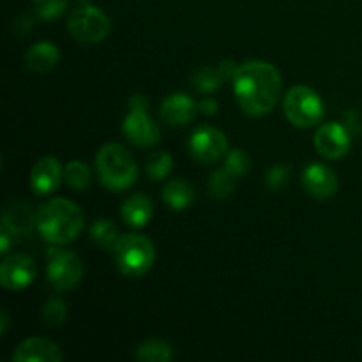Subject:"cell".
I'll list each match as a JSON object with an SVG mask.
<instances>
[{"instance_id": "8992f818", "label": "cell", "mask_w": 362, "mask_h": 362, "mask_svg": "<svg viewBox=\"0 0 362 362\" xmlns=\"http://www.w3.org/2000/svg\"><path fill=\"white\" fill-rule=\"evenodd\" d=\"M71 35L81 42H101L108 37L110 18L94 6H81L71 13L67 21Z\"/></svg>"}, {"instance_id": "30bf717a", "label": "cell", "mask_w": 362, "mask_h": 362, "mask_svg": "<svg viewBox=\"0 0 362 362\" xmlns=\"http://www.w3.org/2000/svg\"><path fill=\"white\" fill-rule=\"evenodd\" d=\"M122 133L136 147H152L159 141V127L147 115V108H131L122 122Z\"/></svg>"}, {"instance_id": "44dd1931", "label": "cell", "mask_w": 362, "mask_h": 362, "mask_svg": "<svg viewBox=\"0 0 362 362\" xmlns=\"http://www.w3.org/2000/svg\"><path fill=\"white\" fill-rule=\"evenodd\" d=\"M90 237L95 244H99V246L105 247V250L113 251V247H115L117 240H119L120 235L119 232H117V226L113 225L110 219L103 218V219H98V221L92 225Z\"/></svg>"}, {"instance_id": "7a4b0ae2", "label": "cell", "mask_w": 362, "mask_h": 362, "mask_svg": "<svg viewBox=\"0 0 362 362\" xmlns=\"http://www.w3.org/2000/svg\"><path fill=\"white\" fill-rule=\"evenodd\" d=\"M35 223L42 239L52 244H67L80 235L85 218L74 202L53 198L41 205Z\"/></svg>"}, {"instance_id": "f1b7e54d", "label": "cell", "mask_w": 362, "mask_h": 362, "mask_svg": "<svg viewBox=\"0 0 362 362\" xmlns=\"http://www.w3.org/2000/svg\"><path fill=\"white\" fill-rule=\"evenodd\" d=\"M345 127L349 129L350 134H359L362 131V119H361V113L356 112V110H352V112H349L345 115Z\"/></svg>"}, {"instance_id": "ffe728a7", "label": "cell", "mask_w": 362, "mask_h": 362, "mask_svg": "<svg viewBox=\"0 0 362 362\" xmlns=\"http://www.w3.org/2000/svg\"><path fill=\"white\" fill-rule=\"evenodd\" d=\"M237 187V175L228 168L216 170L209 182V191L214 198H228Z\"/></svg>"}, {"instance_id": "7c38bea8", "label": "cell", "mask_w": 362, "mask_h": 362, "mask_svg": "<svg viewBox=\"0 0 362 362\" xmlns=\"http://www.w3.org/2000/svg\"><path fill=\"white\" fill-rule=\"evenodd\" d=\"M303 186L311 197L318 198V200H327V198L334 197L338 191V177L329 166L313 163L304 170Z\"/></svg>"}, {"instance_id": "4dcf8cb0", "label": "cell", "mask_w": 362, "mask_h": 362, "mask_svg": "<svg viewBox=\"0 0 362 362\" xmlns=\"http://www.w3.org/2000/svg\"><path fill=\"white\" fill-rule=\"evenodd\" d=\"M0 317H2V329H0V332H2V334H6L7 325H9V317H7L6 310H2V313H0Z\"/></svg>"}, {"instance_id": "603a6c76", "label": "cell", "mask_w": 362, "mask_h": 362, "mask_svg": "<svg viewBox=\"0 0 362 362\" xmlns=\"http://www.w3.org/2000/svg\"><path fill=\"white\" fill-rule=\"evenodd\" d=\"M173 168V158L165 151L154 152L151 158L147 159V165H145V170H147V175L151 180H163Z\"/></svg>"}, {"instance_id": "5b68a950", "label": "cell", "mask_w": 362, "mask_h": 362, "mask_svg": "<svg viewBox=\"0 0 362 362\" xmlns=\"http://www.w3.org/2000/svg\"><path fill=\"white\" fill-rule=\"evenodd\" d=\"M285 115L293 126L313 127L324 119V103L313 88L306 85L292 87L285 95Z\"/></svg>"}, {"instance_id": "ba28073f", "label": "cell", "mask_w": 362, "mask_h": 362, "mask_svg": "<svg viewBox=\"0 0 362 362\" xmlns=\"http://www.w3.org/2000/svg\"><path fill=\"white\" fill-rule=\"evenodd\" d=\"M35 276H37V267L28 255H11L0 265V285L13 292L27 288Z\"/></svg>"}, {"instance_id": "d4e9b609", "label": "cell", "mask_w": 362, "mask_h": 362, "mask_svg": "<svg viewBox=\"0 0 362 362\" xmlns=\"http://www.w3.org/2000/svg\"><path fill=\"white\" fill-rule=\"evenodd\" d=\"M67 317L66 303L59 297H49L42 306V320L48 325H62Z\"/></svg>"}, {"instance_id": "4fadbf2b", "label": "cell", "mask_w": 362, "mask_h": 362, "mask_svg": "<svg viewBox=\"0 0 362 362\" xmlns=\"http://www.w3.org/2000/svg\"><path fill=\"white\" fill-rule=\"evenodd\" d=\"M62 359L60 346L46 338L25 339L13 354L14 362H60Z\"/></svg>"}, {"instance_id": "83f0119b", "label": "cell", "mask_w": 362, "mask_h": 362, "mask_svg": "<svg viewBox=\"0 0 362 362\" xmlns=\"http://www.w3.org/2000/svg\"><path fill=\"white\" fill-rule=\"evenodd\" d=\"M290 180V168L286 165H274L267 172V187L272 191L285 189Z\"/></svg>"}, {"instance_id": "d6986e66", "label": "cell", "mask_w": 362, "mask_h": 362, "mask_svg": "<svg viewBox=\"0 0 362 362\" xmlns=\"http://www.w3.org/2000/svg\"><path fill=\"white\" fill-rule=\"evenodd\" d=\"M136 359L144 362H168L173 359V349L163 339H147L136 349Z\"/></svg>"}, {"instance_id": "ac0fdd59", "label": "cell", "mask_w": 362, "mask_h": 362, "mask_svg": "<svg viewBox=\"0 0 362 362\" xmlns=\"http://www.w3.org/2000/svg\"><path fill=\"white\" fill-rule=\"evenodd\" d=\"M163 200L173 211H184L194 202V189L189 182L182 179H173L163 189Z\"/></svg>"}, {"instance_id": "2e32d148", "label": "cell", "mask_w": 362, "mask_h": 362, "mask_svg": "<svg viewBox=\"0 0 362 362\" xmlns=\"http://www.w3.org/2000/svg\"><path fill=\"white\" fill-rule=\"evenodd\" d=\"M60 53L59 48L52 42H35L34 46L25 53V66L35 73H46L52 71L59 64Z\"/></svg>"}, {"instance_id": "7402d4cb", "label": "cell", "mask_w": 362, "mask_h": 362, "mask_svg": "<svg viewBox=\"0 0 362 362\" xmlns=\"http://www.w3.org/2000/svg\"><path fill=\"white\" fill-rule=\"evenodd\" d=\"M64 180L69 187L83 191L90 184V170L81 161H69L64 168Z\"/></svg>"}, {"instance_id": "6da1fadb", "label": "cell", "mask_w": 362, "mask_h": 362, "mask_svg": "<svg viewBox=\"0 0 362 362\" xmlns=\"http://www.w3.org/2000/svg\"><path fill=\"white\" fill-rule=\"evenodd\" d=\"M232 80L237 103L247 115H267L278 105L283 81L281 74L272 64L264 60L240 64Z\"/></svg>"}, {"instance_id": "5bb4252c", "label": "cell", "mask_w": 362, "mask_h": 362, "mask_svg": "<svg viewBox=\"0 0 362 362\" xmlns=\"http://www.w3.org/2000/svg\"><path fill=\"white\" fill-rule=\"evenodd\" d=\"M62 166L59 159L55 158H42L34 165L30 172V186L32 191L39 197L53 193L62 182Z\"/></svg>"}, {"instance_id": "f546056e", "label": "cell", "mask_w": 362, "mask_h": 362, "mask_svg": "<svg viewBox=\"0 0 362 362\" xmlns=\"http://www.w3.org/2000/svg\"><path fill=\"white\" fill-rule=\"evenodd\" d=\"M200 112L205 113V115H214L218 112V103L214 99H204L200 103Z\"/></svg>"}, {"instance_id": "52a82bcc", "label": "cell", "mask_w": 362, "mask_h": 362, "mask_svg": "<svg viewBox=\"0 0 362 362\" xmlns=\"http://www.w3.org/2000/svg\"><path fill=\"white\" fill-rule=\"evenodd\" d=\"M189 151L194 159L200 163L211 165L216 163L219 158L226 154L228 151V140L219 129L211 126H202L194 129L189 140Z\"/></svg>"}, {"instance_id": "9c48e42d", "label": "cell", "mask_w": 362, "mask_h": 362, "mask_svg": "<svg viewBox=\"0 0 362 362\" xmlns=\"http://www.w3.org/2000/svg\"><path fill=\"white\" fill-rule=\"evenodd\" d=\"M83 276V264L80 258L69 251L57 253L48 265V279L52 286L59 292L69 290L80 283Z\"/></svg>"}, {"instance_id": "8fae6325", "label": "cell", "mask_w": 362, "mask_h": 362, "mask_svg": "<svg viewBox=\"0 0 362 362\" xmlns=\"http://www.w3.org/2000/svg\"><path fill=\"white\" fill-rule=\"evenodd\" d=\"M315 148L327 159H339L349 152L350 133L343 124L327 122L315 133Z\"/></svg>"}, {"instance_id": "4316f807", "label": "cell", "mask_w": 362, "mask_h": 362, "mask_svg": "<svg viewBox=\"0 0 362 362\" xmlns=\"http://www.w3.org/2000/svg\"><path fill=\"white\" fill-rule=\"evenodd\" d=\"M225 168H228L230 172L235 173L237 177L246 175L247 170H250V158L244 151L240 148H235V151H230L228 156H226Z\"/></svg>"}, {"instance_id": "9a60e30c", "label": "cell", "mask_w": 362, "mask_h": 362, "mask_svg": "<svg viewBox=\"0 0 362 362\" xmlns=\"http://www.w3.org/2000/svg\"><path fill=\"white\" fill-rule=\"evenodd\" d=\"M197 113V105L189 95L173 94L161 105V119L170 126H184L191 122Z\"/></svg>"}, {"instance_id": "e0dca14e", "label": "cell", "mask_w": 362, "mask_h": 362, "mask_svg": "<svg viewBox=\"0 0 362 362\" xmlns=\"http://www.w3.org/2000/svg\"><path fill=\"white\" fill-rule=\"evenodd\" d=\"M154 216V205H152L151 198L145 194L138 193L127 198L122 205V219L127 225L134 226V228H141L147 225Z\"/></svg>"}, {"instance_id": "3957f363", "label": "cell", "mask_w": 362, "mask_h": 362, "mask_svg": "<svg viewBox=\"0 0 362 362\" xmlns=\"http://www.w3.org/2000/svg\"><path fill=\"white\" fill-rule=\"evenodd\" d=\"M95 168L103 186L124 191L138 179V165L131 152L119 144H106L95 156Z\"/></svg>"}, {"instance_id": "277c9868", "label": "cell", "mask_w": 362, "mask_h": 362, "mask_svg": "<svg viewBox=\"0 0 362 362\" xmlns=\"http://www.w3.org/2000/svg\"><path fill=\"white\" fill-rule=\"evenodd\" d=\"M112 253L119 271L127 278H140L151 271L156 262L154 244L140 233L120 235Z\"/></svg>"}, {"instance_id": "cb8c5ba5", "label": "cell", "mask_w": 362, "mask_h": 362, "mask_svg": "<svg viewBox=\"0 0 362 362\" xmlns=\"http://www.w3.org/2000/svg\"><path fill=\"white\" fill-rule=\"evenodd\" d=\"M223 80L225 78H223L219 67H216V69H212V67H202L194 74V87L200 92H204V94H209V92H214L221 85Z\"/></svg>"}, {"instance_id": "484cf974", "label": "cell", "mask_w": 362, "mask_h": 362, "mask_svg": "<svg viewBox=\"0 0 362 362\" xmlns=\"http://www.w3.org/2000/svg\"><path fill=\"white\" fill-rule=\"evenodd\" d=\"M34 9L42 20H55L67 9V0H34Z\"/></svg>"}]
</instances>
